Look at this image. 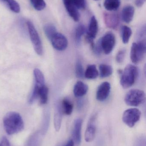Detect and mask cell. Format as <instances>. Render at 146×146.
<instances>
[{
  "label": "cell",
  "mask_w": 146,
  "mask_h": 146,
  "mask_svg": "<svg viewBox=\"0 0 146 146\" xmlns=\"http://www.w3.org/2000/svg\"><path fill=\"white\" fill-rule=\"evenodd\" d=\"M4 129L9 135H12L21 132L24 129L23 119L19 113L10 111L7 113L3 118Z\"/></svg>",
  "instance_id": "6da1fadb"
},
{
  "label": "cell",
  "mask_w": 146,
  "mask_h": 146,
  "mask_svg": "<svg viewBox=\"0 0 146 146\" xmlns=\"http://www.w3.org/2000/svg\"><path fill=\"white\" fill-rule=\"evenodd\" d=\"M63 2L69 16L74 21H79L80 18L79 10L85 9L86 0H63Z\"/></svg>",
  "instance_id": "7a4b0ae2"
},
{
  "label": "cell",
  "mask_w": 146,
  "mask_h": 146,
  "mask_svg": "<svg viewBox=\"0 0 146 146\" xmlns=\"http://www.w3.org/2000/svg\"><path fill=\"white\" fill-rule=\"evenodd\" d=\"M139 74L137 67L131 64L127 66L121 74L120 83L122 87L127 89L132 86L138 78Z\"/></svg>",
  "instance_id": "3957f363"
},
{
  "label": "cell",
  "mask_w": 146,
  "mask_h": 146,
  "mask_svg": "<svg viewBox=\"0 0 146 146\" xmlns=\"http://www.w3.org/2000/svg\"><path fill=\"white\" fill-rule=\"evenodd\" d=\"M145 92L138 89H133L129 91L124 98V101L127 105L131 106H139L145 102Z\"/></svg>",
  "instance_id": "277c9868"
},
{
  "label": "cell",
  "mask_w": 146,
  "mask_h": 146,
  "mask_svg": "<svg viewBox=\"0 0 146 146\" xmlns=\"http://www.w3.org/2000/svg\"><path fill=\"white\" fill-rule=\"evenodd\" d=\"M146 41H139L132 44L130 59L133 63H139L144 59L146 54Z\"/></svg>",
  "instance_id": "5b68a950"
},
{
  "label": "cell",
  "mask_w": 146,
  "mask_h": 146,
  "mask_svg": "<svg viewBox=\"0 0 146 146\" xmlns=\"http://www.w3.org/2000/svg\"><path fill=\"white\" fill-rule=\"evenodd\" d=\"M26 24L34 50L37 54L42 55L43 54V45L38 33L32 22L30 21H27Z\"/></svg>",
  "instance_id": "8992f818"
},
{
  "label": "cell",
  "mask_w": 146,
  "mask_h": 146,
  "mask_svg": "<svg viewBox=\"0 0 146 146\" xmlns=\"http://www.w3.org/2000/svg\"><path fill=\"white\" fill-rule=\"evenodd\" d=\"M141 113L139 109L131 108L124 111L123 115V122L129 127H133L139 121Z\"/></svg>",
  "instance_id": "52a82bcc"
},
{
  "label": "cell",
  "mask_w": 146,
  "mask_h": 146,
  "mask_svg": "<svg viewBox=\"0 0 146 146\" xmlns=\"http://www.w3.org/2000/svg\"><path fill=\"white\" fill-rule=\"evenodd\" d=\"M102 51L105 54H109L112 52L115 45L116 38L112 33H106L99 40Z\"/></svg>",
  "instance_id": "ba28073f"
},
{
  "label": "cell",
  "mask_w": 146,
  "mask_h": 146,
  "mask_svg": "<svg viewBox=\"0 0 146 146\" xmlns=\"http://www.w3.org/2000/svg\"><path fill=\"white\" fill-rule=\"evenodd\" d=\"M50 40L53 47L57 50L63 51L67 47V39L61 33H56Z\"/></svg>",
  "instance_id": "9c48e42d"
},
{
  "label": "cell",
  "mask_w": 146,
  "mask_h": 146,
  "mask_svg": "<svg viewBox=\"0 0 146 146\" xmlns=\"http://www.w3.org/2000/svg\"><path fill=\"white\" fill-rule=\"evenodd\" d=\"M98 31V24L95 16H93L91 18L87 33V39L91 45L92 48L94 46L93 40L96 37Z\"/></svg>",
  "instance_id": "30bf717a"
},
{
  "label": "cell",
  "mask_w": 146,
  "mask_h": 146,
  "mask_svg": "<svg viewBox=\"0 0 146 146\" xmlns=\"http://www.w3.org/2000/svg\"><path fill=\"white\" fill-rule=\"evenodd\" d=\"M111 85L109 82H105L101 83L98 88L96 94L97 100L103 102L107 99L110 93Z\"/></svg>",
  "instance_id": "8fae6325"
},
{
  "label": "cell",
  "mask_w": 146,
  "mask_h": 146,
  "mask_svg": "<svg viewBox=\"0 0 146 146\" xmlns=\"http://www.w3.org/2000/svg\"><path fill=\"white\" fill-rule=\"evenodd\" d=\"M105 24L108 28L116 29L119 25L120 18L117 14L105 13L104 14Z\"/></svg>",
  "instance_id": "7c38bea8"
},
{
  "label": "cell",
  "mask_w": 146,
  "mask_h": 146,
  "mask_svg": "<svg viewBox=\"0 0 146 146\" xmlns=\"http://www.w3.org/2000/svg\"><path fill=\"white\" fill-rule=\"evenodd\" d=\"M96 132L95 119L91 118L89 121L85 133V140L87 142H91L95 138Z\"/></svg>",
  "instance_id": "4fadbf2b"
},
{
  "label": "cell",
  "mask_w": 146,
  "mask_h": 146,
  "mask_svg": "<svg viewBox=\"0 0 146 146\" xmlns=\"http://www.w3.org/2000/svg\"><path fill=\"white\" fill-rule=\"evenodd\" d=\"M82 120L81 118H78L75 121L73 137L74 142L76 145H79L81 141V130L82 127Z\"/></svg>",
  "instance_id": "5bb4252c"
},
{
  "label": "cell",
  "mask_w": 146,
  "mask_h": 146,
  "mask_svg": "<svg viewBox=\"0 0 146 146\" xmlns=\"http://www.w3.org/2000/svg\"><path fill=\"white\" fill-rule=\"evenodd\" d=\"M88 90L87 85L83 82L79 81L76 82L74 87V94L77 98H81L86 94Z\"/></svg>",
  "instance_id": "9a60e30c"
},
{
  "label": "cell",
  "mask_w": 146,
  "mask_h": 146,
  "mask_svg": "<svg viewBox=\"0 0 146 146\" xmlns=\"http://www.w3.org/2000/svg\"><path fill=\"white\" fill-rule=\"evenodd\" d=\"M134 7L131 5H128L123 8L122 12V18L125 23H129L133 20L135 14Z\"/></svg>",
  "instance_id": "2e32d148"
},
{
  "label": "cell",
  "mask_w": 146,
  "mask_h": 146,
  "mask_svg": "<svg viewBox=\"0 0 146 146\" xmlns=\"http://www.w3.org/2000/svg\"><path fill=\"white\" fill-rule=\"evenodd\" d=\"M98 76V71L95 65H90L87 66L86 70L85 72V78L90 80H93L97 78Z\"/></svg>",
  "instance_id": "e0dca14e"
},
{
  "label": "cell",
  "mask_w": 146,
  "mask_h": 146,
  "mask_svg": "<svg viewBox=\"0 0 146 146\" xmlns=\"http://www.w3.org/2000/svg\"><path fill=\"white\" fill-rule=\"evenodd\" d=\"M121 4L120 0H105L104 6L109 11H116Z\"/></svg>",
  "instance_id": "ac0fdd59"
},
{
  "label": "cell",
  "mask_w": 146,
  "mask_h": 146,
  "mask_svg": "<svg viewBox=\"0 0 146 146\" xmlns=\"http://www.w3.org/2000/svg\"><path fill=\"white\" fill-rule=\"evenodd\" d=\"M99 74L101 78H106L110 76L113 72L112 67L106 64H101L99 66Z\"/></svg>",
  "instance_id": "d6986e66"
},
{
  "label": "cell",
  "mask_w": 146,
  "mask_h": 146,
  "mask_svg": "<svg viewBox=\"0 0 146 146\" xmlns=\"http://www.w3.org/2000/svg\"><path fill=\"white\" fill-rule=\"evenodd\" d=\"M62 110L59 107H57L54 116V126L57 132H58L61 129L62 119Z\"/></svg>",
  "instance_id": "ffe728a7"
},
{
  "label": "cell",
  "mask_w": 146,
  "mask_h": 146,
  "mask_svg": "<svg viewBox=\"0 0 146 146\" xmlns=\"http://www.w3.org/2000/svg\"><path fill=\"white\" fill-rule=\"evenodd\" d=\"M62 107V110L65 115H71L73 110V105L69 100L64 99L63 100Z\"/></svg>",
  "instance_id": "44dd1931"
},
{
  "label": "cell",
  "mask_w": 146,
  "mask_h": 146,
  "mask_svg": "<svg viewBox=\"0 0 146 146\" xmlns=\"http://www.w3.org/2000/svg\"><path fill=\"white\" fill-rule=\"evenodd\" d=\"M122 39L124 44H127L129 42L132 34L131 28L127 26H123L122 27Z\"/></svg>",
  "instance_id": "7402d4cb"
},
{
  "label": "cell",
  "mask_w": 146,
  "mask_h": 146,
  "mask_svg": "<svg viewBox=\"0 0 146 146\" xmlns=\"http://www.w3.org/2000/svg\"><path fill=\"white\" fill-rule=\"evenodd\" d=\"M49 89L45 85L43 86L40 90L39 98L40 104L43 105L46 104L48 101Z\"/></svg>",
  "instance_id": "603a6c76"
},
{
  "label": "cell",
  "mask_w": 146,
  "mask_h": 146,
  "mask_svg": "<svg viewBox=\"0 0 146 146\" xmlns=\"http://www.w3.org/2000/svg\"><path fill=\"white\" fill-rule=\"evenodd\" d=\"M8 6L10 10L18 13L20 12V7L18 3L15 0H1Z\"/></svg>",
  "instance_id": "cb8c5ba5"
},
{
  "label": "cell",
  "mask_w": 146,
  "mask_h": 146,
  "mask_svg": "<svg viewBox=\"0 0 146 146\" xmlns=\"http://www.w3.org/2000/svg\"><path fill=\"white\" fill-rule=\"evenodd\" d=\"M35 83L41 86L45 85V78L43 73L39 69L36 68L33 71Z\"/></svg>",
  "instance_id": "d4e9b609"
},
{
  "label": "cell",
  "mask_w": 146,
  "mask_h": 146,
  "mask_svg": "<svg viewBox=\"0 0 146 146\" xmlns=\"http://www.w3.org/2000/svg\"><path fill=\"white\" fill-rule=\"evenodd\" d=\"M44 31L46 36L49 40H50L52 37L57 33L55 27L51 24L45 25L44 27Z\"/></svg>",
  "instance_id": "484cf974"
},
{
  "label": "cell",
  "mask_w": 146,
  "mask_h": 146,
  "mask_svg": "<svg viewBox=\"0 0 146 146\" xmlns=\"http://www.w3.org/2000/svg\"><path fill=\"white\" fill-rule=\"evenodd\" d=\"M86 32V28L85 26L82 24L79 25L75 30V38L76 42L79 43L81 40V37L85 34Z\"/></svg>",
  "instance_id": "4316f807"
},
{
  "label": "cell",
  "mask_w": 146,
  "mask_h": 146,
  "mask_svg": "<svg viewBox=\"0 0 146 146\" xmlns=\"http://www.w3.org/2000/svg\"><path fill=\"white\" fill-rule=\"evenodd\" d=\"M33 8L37 11L43 10L46 7L44 0H30Z\"/></svg>",
  "instance_id": "83f0119b"
},
{
  "label": "cell",
  "mask_w": 146,
  "mask_h": 146,
  "mask_svg": "<svg viewBox=\"0 0 146 146\" xmlns=\"http://www.w3.org/2000/svg\"><path fill=\"white\" fill-rule=\"evenodd\" d=\"M75 74L79 79H83L85 77V72L81 62L78 61L75 66Z\"/></svg>",
  "instance_id": "f1b7e54d"
},
{
  "label": "cell",
  "mask_w": 146,
  "mask_h": 146,
  "mask_svg": "<svg viewBox=\"0 0 146 146\" xmlns=\"http://www.w3.org/2000/svg\"><path fill=\"white\" fill-rule=\"evenodd\" d=\"M126 50L122 49L118 51L116 57V60L117 63H121L124 61L126 56Z\"/></svg>",
  "instance_id": "f546056e"
},
{
  "label": "cell",
  "mask_w": 146,
  "mask_h": 146,
  "mask_svg": "<svg viewBox=\"0 0 146 146\" xmlns=\"http://www.w3.org/2000/svg\"><path fill=\"white\" fill-rule=\"evenodd\" d=\"M134 146H146L145 138L144 137L138 138L135 141Z\"/></svg>",
  "instance_id": "4dcf8cb0"
},
{
  "label": "cell",
  "mask_w": 146,
  "mask_h": 146,
  "mask_svg": "<svg viewBox=\"0 0 146 146\" xmlns=\"http://www.w3.org/2000/svg\"><path fill=\"white\" fill-rule=\"evenodd\" d=\"M0 146H10L9 141L5 136H3L0 142Z\"/></svg>",
  "instance_id": "1f68e13d"
},
{
  "label": "cell",
  "mask_w": 146,
  "mask_h": 146,
  "mask_svg": "<svg viewBox=\"0 0 146 146\" xmlns=\"http://www.w3.org/2000/svg\"><path fill=\"white\" fill-rule=\"evenodd\" d=\"M146 0H136L135 4L138 7H141L143 6Z\"/></svg>",
  "instance_id": "d6a6232c"
},
{
  "label": "cell",
  "mask_w": 146,
  "mask_h": 146,
  "mask_svg": "<svg viewBox=\"0 0 146 146\" xmlns=\"http://www.w3.org/2000/svg\"><path fill=\"white\" fill-rule=\"evenodd\" d=\"M84 103L81 100H79L77 102V106L79 110H81L83 107Z\"/></svg>",
  "instance_id": "836d02e7"
},
{
  "label": "cell",
  "mask_w": 146,
  "mask_h": 146,
  "mask_svg": "<svg viewBox=\"0 0 146 146\" xmlns=\"http://www.w3.org/2000/svg\"><path fill=\"white\" fill-rule=\"evenodd\" d=\"M94 1H98V0H94Z\"/></svg>",
  "instance_id": "e575fe53"
}]
</instances>
